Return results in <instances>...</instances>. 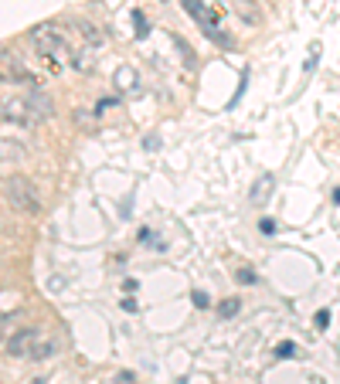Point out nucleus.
Returning <instances> with one entry per match:
<instances>
[{
    "mask_svg": "<svg viewBox=\"0 0 340 384\" xmlns=\"http://www.w3.org/2000/svg\"><path fill=\"white\" fill-rule=\"evenodd\" d=\"M0 119L17 126H34V112L28 106V99H0Z\"/></svg>",
    "mask_w": 340,
    "mask_h": 384,
    "instance_id": "5",
    "label": "nucleus"
},
{
    "mask_svg": "<svg viewBox=\"0 0 340 384\" xmlns=\"http://www.w3.org/2000/svg\"><path fill=\"white\" fill-rule=\"evenodd\" d=\"M4 198L14 208L17 215H38L41 211V201H38V187L24 177V174H14L4 181Z\"/></svg>",
    "mask_w": 340,
    "mask_h": 384,
    "instance_id": "1",
    "label": "nucleus"
},
{
    "mask_svg": "<svg viewBox=\"0 0 340 384\" xmlns=\"http://www.w3.org/2000/svg\"><path fill=\"white\" fill-rule=\"evenodd\" d=\"M238 17H242V21H248V24H259V21H262V14H259V11L252 7V0H242V7H238Z\"/></svg>",
    "mask_w": 340,
    "mask_h": 384,
    "instance_id": "11",
    "label": "nucleus"
},
{
    "mask_svg": "<svg viewBox=\"0 0 340 384\" xmlns=\"http://www.w3.org/2000/svg\"><path fill=\"white\" fill-rule=\"evenodd\" d=\"M313 323H317V326H326V323H330V313H326V309H320V313L313 316Z\"/></svg>",
    "mask_w": 340,
    "mask_h": 384,
    "instance_id": "23",
    "label": "nucleus"
},
{
    "mask_svg": "<svg viewBox=\"0 0 340 384\" xmlns=\"http://www.w3.org/2000/svg\"><path fill=\"white\" fill-rule=\"evenodd\" d=\"M31 48L41 55V58H48V65H51L55 72L62 68L65 41H62V34H58L55 24H38V28H31Z\"/></svg>",
    "mask_w": 340,
    "mask_h": 384,
    "instance_id": "2",
    "label": "nucleus"
},
{
    "mask_svg": "<svg viewBox=\"0 0 340 384\" xmlns=\"http://www.w3.org/2000/svg\"><path fill=\"white\" fill-rule=\"evenodd\" d=\"M235 282H242V286H255V282H259V276H255V269H238V272H235Z\"/></svg>",
    "mask_w": 340,
    "mask_h": 384,
    "instance_id": "14",
    "label": "nucleus"
},
{
    "mask_svg": "<svg viewBox=\"0 0 340 384\" xmlns=\"http://www.w3.org/2000/svg\"><path fill=\"white\" fill-rule=\"evenodd\" d=\"M75 123L78 126H92V116H89L85 109H75Z\"/></svg>",
    "mask_w": 340,
    "mask_h": 384,
    "instance_id": "20",
    "label": "nucleus"
},
{
    "mask_svg": "<svg viewBox=\"0 0 340 384\" xmlns=\"http://www.w3.org/2000/svg\"><path fill=\"white\" fill-rule=\"evenodd\" d=\"M0 82H28V85H34L31 72L24 68V58H17V51H11V48L0 51Z\"/></svg>",
    "mask_w": 340,
    "mask_h": 384,
    "instance_id": "4",
    "label": "nucleus"
},
{
    "mask_svg": "<svg viewBox=\"0 0 340 384\" xmlns=\"http://www.w3.org/2000/svg\"><path fill=\"white\" fill-rule=\"evenodd\" d=\"M78 34H82V38H85V41H89V45H92V48H99V45H102V34L95 31L92 24H85V21L78 24Z\"/></svg>",
    "mask_w": 340,
    "mask_h": 384,
    "instance_id": "13",
    "label": "nucleus"
},
{
    "mask_svg": "<svg viewBox=\"0 0 340 384\" xmlns=\"http://www.w3.org/2000/svg\"><path fill=\"white\" fill-rule=\"evenodd\" d=\"M116 85L123 89V92H139V75L133 65H119L116 68Z\"/></svg>",
    "mask_w": 340,
    "mask_h": 384,
    "instance_id": "9",
    "label": "nucleus"
},
{
    "mask_svg": "<svg viewBox=\"0 0 340 384\" xmlns=\"http://www.w3.org/2000/svg\"><path fill=\"white\" fill-rule=\"evenodd\" d=\"M164 4H170V0H164Z\"/></svg>",
    "mask_w": 340,
    "mask_h": 384,
    "instance_id": "26",
    "label": "nucleus"
},
{
    "mask_svg": "<svg viewBox=\"0 0 340 384\" xmlns=\"http://www.w3.org/2000/svg\"><path fill=\"white\" fill-rule=\"evenodd\" d=\"M293 353H296V347L289 343V340H282V343L276 347V357H282V361H286V357H293Z\"/></svg>",
    "mask_w": 340,
    "mask_h": 384,
    "instance_id": "17",
    "label": "nucleus"
},
{
    "mask_svg": "<svg viewBox=\"0 0 340 384\" xmlns=\"http://www.w3.org/2000/svg\"><path fill=\"white\" fill-rule=\"evenodd\" d=\"M89 65H92V62H89V55H85V51H78V55H75V68H89Z\"/></svg>",
    "mask_w": 340,
    "mask_h": 384,
    "instance_id": "21",
    "label": "nucleus"
},
{
    "mask_svg": "<svg viewBox=\"0 0 340 384\" xmlns=\"http://www.w3.org/2000/svg\"><path fill=\"white\" fill-rule=\"evenodd\" d=\"M181 7H184L187 17H194L198 24H201V31H218V21H221V14L218 11H211V7H204V0H181Z\"/></svg>",
    "mask_w": 340,
    "mask_h": 384,
    "instance_id": "6",
    "label": "nucleus"
},
{
    "mask_svg": "<svg viewBox=\"0 0 340 384\" xmlns=\"http://www.w3.org/2000/svg\"><path fill=\"white\" fill-rule=\"evenodd\" d=\"M21 316H24L21 309H14V313H7V316H0V340H7V337H11V326H14V323H21Z\"/></svg>",
    "mask_w": 340,
    "mask_h": 384,
    "instance_id": "10",
    "label": "nucleus"
},
{
    "mask_svg": "<svg viewBox=\"0 0 340 384\" xmlns=\"http://www.w3.org/2000/svg\"><path fill=\"white\" fill-rule=\"evenodd\" d=\"M334 204H340V187H337V191H334Z\"/></svg>",
    "mask_w": 340,
    "mask_h": 384,
    "instance_id": "25",
    "label": "nucleus"
},
{
    "mask_svg": "<svg viewBox=\"0 0 340 384\" xmlns=\"http://www.w3.org/2000/svg\"><path fill=\"white\" fill-rule=\"evenodd\" d=\"M58 351H62V343L55 337H41L34 340V347H31V353H28V361H34V364H41V361H51V357H58Z\"/></svg>",
    "mask_w": 340,
    "mask_h": 384,
    "instance_id": "7",
    "label": "nucleus"
},
{
    "mask_svg": "<svg viewBox=\"0 0 340 384\" xmlns=\"http://www.w3.org/2000/svg\"><path fill=\"white\" fill-rule=\"evenodd\" d=\"M276 221H272V218H262V221H259V231H262V235H276Z\"/></svg>",
    "mask_w": 340,
    "mask_h": 384,
    "instance_id": "19",
    "label": "nucleus"
},
{
    "mask_svg": "<svg viewBox=\"0 0 340 384\" xmlns=\"http://www.w3.org/2000/svg\"><path fill=\"white\" fill-rule=\"evenodd\" d=\"M119 106V99H102L99 106H95V116H102V112H109V109H116Z\"/></svg>",
    "mask_w": 340,
    "mask_h": 384,
    "instance_id": "18",
    "label": "nucleus"
},
{
    "mask_svg": "<svg viewBox=\"0 0 340 384\" xmlns=\"http://www.w3.org/2000/svg\"><path fill=\"white\" fill-rule=\"evenodd\" d=\"M28 384H48V378H34V381H28Z\"/></svg>",
    "mask_w": 340,
    "mask_h": 384,
    "instance_id": "24",
    "label": "nucleus"
},
{
    "mask_svg": "<svg viewBox=\"0 0 340 384\" xmlns=\"http://www.w3.org/2000/svg\"><path fill=\"white\" fill-rule=\"evenodd\" d=\"M123 309H126V313H137V309H139V303H137V299H133V296H126V299H123Z\"/></svg>",
    "mask_w": 340,
    "mask_h": 384,
    "instance_id": "22",
    "label": "nucleus"
},
{
    "mask_svg": "<svg viewBox=\"0 0 340 384\" xmlns=\"http://www.w3.org/2000/svg\"><path fill=\"white\" fill-rule=\"evenodd\" d=\"M133 24H137V38H147V17H143V11H137V14H133Z\"/></svg>",
    "mask_w": 340,
    "mask_h": 384,
    "instance_id": "15",
    "label": "nucleus"
},
{
    "mask_svg": "<svg viewBox=\"0 0 340 384\" xmlns=\"http://www.w3.org/2000/svg\"><path fill=\"white\" fill-rule=\"evenodd\" d=\"M272 187H276V177H272V174L255 177V184H252V191H248V201H252V204H265L269 194H272Z\"/></svg>",
    "mask_w": 340,
    "mask_h": 384,
    "instance_id": "8",
    "label": "nucleus"
},
{
    "mask_svg": "<svg viewBox=\"0 0 340 384\" xmlns=\"http://www.w3.org/2000/svg\"><path fill=\"white\" fill-rule=\"evenodd\" d=\"M191 299H194V306H198V309H208V306H211L208 292H201V289H194V296H191Z\"/></svg>",
    "mask_w": 340,
    "mask_h": 384,
    "instance_id": "16",
    "label": "nucleus"
},
{
    "mask_svg": "<svg viewBox=\"0 0 340 384\" xmlns=\"http://www.w3.org/2000/svg\"><path fill=\"white\" fill-rule=\"evenodd\" d=\"M238 309H242V299H235V296H232V299H225V303L218 306V316H221V320H232Z\"/></svg>",
    "mask_w": 340,
    "mask_h": 384,
    "instance_id": "12",
    "label": "nucleus"
},
{
    "mask_svg": "<svg viewBox=\"0 0 340 384\" xmlns=\"http://www.w3.org/2000/svg\"><path fill=\"white\" fill-rule=\"evenodd\" d=\"M41 337V326H21V330H14L11 337L4 340V351H7V357H17V361H28V353H31L34 340Z\"/></svg>",
    "mask_w": 340,
    "mask_h": 384,
    "instance_id": "3",
    "label": "nucleus"
}]
</instances>
